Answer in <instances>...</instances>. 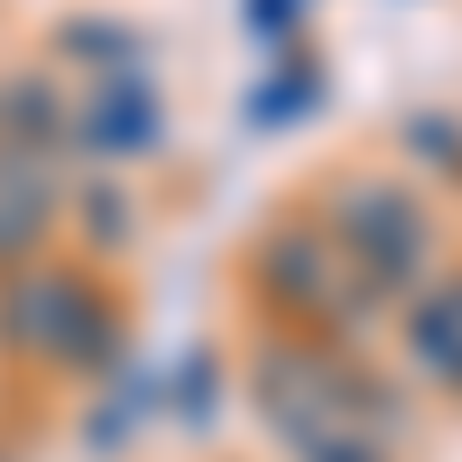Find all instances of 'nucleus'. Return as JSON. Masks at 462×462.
<instances>
[{
	"instance_id": "2",
	"label": "nucleus",
	"mask_w": 462,
	"mask_h": 462,
	"mask_svg": "<svg viewBox=\"0 0 462 462\" xmlns=\"http://www.w3.org/2000/svg\"><path fill=\"white\" fill-rule=\"evenodd\" d=\"M259 416L287 444H315V435H342V426H389V398L370 379H352L333 352L278 342V352H259Z\"/></svg>"
},
{
	"instance_id": "6",
	"label": "nucleus",
	"mask_w": 462,
	"mask_h": 462,
	"mask_svg": "<svg viewBox=\"0 0 462 462\" xmlns=\"http://www.w3.org/2000/svg\"><path fill=\"white\" fill-rule=\"evenodd\" d=\"M305 102H315V74H278V84H259V93H250V121L278 130L287 111H305Z\"/></svg>"
},
{
	"instance_id": "5",
	"label": "nucleus",
	"mask_w": 462,
	"mask_h": 462,
	"mask_svg": "<svg viewBox=\"0 0 462 462\" xmlns=\"http://www.w3.org/2000/svg\"><path fill=\"white\" fill-rule=\"evenodd\" d=\"M93 139H102V148H148V139H158V102H148V93L102 102V111H93Z\"/></svg>"
},
{
	"instance_id": "1",
	"label": "nucleus",
	"mask_w": 462,
	"mask_h": 462,
	"mask_svg": "<svg viewBox=\"0 0 462 462\" xmlns=\"http://www.w3.org/2000/svg\"><path fill=\"white\" fill-rule=\"evenodd\" d=\"M259 296L305 333H352L379 305V287L352 268V250L333 231H268L259 241Z\"/></svg>"
},
{
	"instance_id": "4",
	"label": "nucleus",
	"mask_w": 462,
	"mask_h": 462,
	"mask_svg": "<svg viewBox=\"0 0 462 462\" xmlns=\"http://www.w3.org/2000/svg\"><path fill=\"white\" fill-rule=\"evenodd\" d=\"M407 333H416V361L462 389V278H444L426 305H416V324H407Z\"/></svg>"
},
{
	"instance_id": "3",
	"label": "nucleus",
	"mask_w": 462,
	"mask_h": 462,
	"mask_svg": "<svg viewBox=\"0 0 462 462\" xmlns=\"http://www.w3.org/2000/svg\"><path fill=\"white\" fill-rule=\"evenodd\" d=\"M333 241L352 250V268L389 296V287H416L426 278V213H416L398 185H342L333 195Z\"/></svg>"
}]
</instances>
